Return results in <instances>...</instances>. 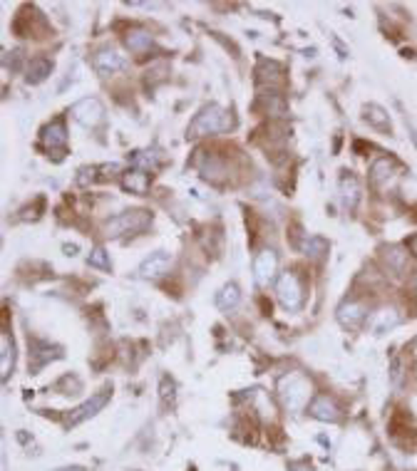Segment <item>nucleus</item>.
Wrapping results in <instances>:
<instances>
[{
	"label": "nucleus",
	"mask_w": 417,
	"mask_h": 471,
	"mask_svg": "<svg viewBox=\"0 0 417 471\" xmlns=\"http://www.w3.org/2000/svg\"><path fill=\"white\" fill-rule=\"evenodd\" d=\"M311 382L308 377H303L301 372H288L278 380V397L281 404L286 407V412L290 414H301L308 407V399H311Z\"/></svg>",
	"instance_id": "obj_1"
},
{
	"label": "nucleus",
	"mask_w": 417,
	"mask_h": 471,
	"mask_svg": "<svg viewBox=\"0 0 417 471\" xmlns=\"http://www.w3.org/2000/svg\"><path fill=\"white\" fill-rule=\"evenodd\" d=\"M233 127V120L224 107L209 105L191 120L189 124V136H206V134H219Z\"/></svg>",
	"instance_id": "obj_2"
},
{
	"label": "nucleus",
	"mask_w": 417,
	"mask_h": 471,
	"mask_svg": "<svg viewBox=\"0 0 417 471\" xmlns=\"http://www.w3.org/2000/svg\"><path fill=\"white\" fill-rule=\"evenodd\" d=\"M152 224V214L149 211H124V214H117L115 219H110L105 224V231L110 238H120L124 233H142Z\"/></svg>",
	"instance_id": "obj_3"
},
{
	"label": "nucleus",
	"mask_w": 417,
	"mask_h": 471,
	"mask_svg": "<svg viewBox=\"0 0 417 471\" xmlns=\"http://www.w3.org/2000/svg\"><path fill=\"white\" fill-rule=\"evenodd\" d=\"M276 295H278V303L283 305L288 313H296L303 305V288L301 280L296 278V273H281L278 283H276Z\"/></svg>",
	"instance_id": "obj_4"
},
{
	"label": "nucleus",
	"mask_w": 417,
	"mask_h": 471,
	"mask_svg": "<svg viewBox=\"0 0 417 471\" xmlns=\"http://www.w3.org/2000/svg\"><path fill=\"white\" fill-rule=\"evenodd\" d=\"M70 115H72L75 122H79L87 129H95L102 120H105V107L97 97H82L79 102H75L70 107Z\"/></svg>",
	"instance_id": "obj_5"
},
{
	"label": "nucleus",
	"mask_w": 417,
	"mask_h": 471,
	"mask_svg": "<svg viewBox=\"0 0 417 471\" xmlns=\"http://www.w3.org/2000/svg\"><path fill=\"white\" fill-rule=\"evenodd\" d=\"M110 397H112V389L110 387H105L102 392L92 394V397L87 399L85 404H79L77 409H72V414L68 417V424H70V427H77L79 422H85V419L95 417L97 412H102V409H105V404L110 402Z\"/></svg>",
	"instance_id": "obj_6"
},
{
	"label": "nucleus",
	"mask_w": 417,
	"mask_h": 471,
	"mask_svg": "<svg viewBox=\"0 0 417 471\" xmlns=\"http://www.w3.org/2000/svg\"><path fill=\"white\" fill-rule=\"evenodd\" d=\"M276 273H278V256H276V251L266 248V251H261L254 261V278L259 285H271Z\"/></svg>",
	"instance_id": "obj_7"
},
{
	"label": "nucleus",
	"mask_w": 417,
	"mask_h": 471,
	"mask_svg": "<svg viewBox=\"0 0 417 471\" xmlns=\"http://www.w3.org/2000/svg\"><path fill=\"white\" fill-rule=\"evenodd\" d=\"M92 67H95V72H100L102 77H107V75H115L127 67V60H124V55L117 53V50H100V53L92 58Z\"/></svg>",
	"instance_id": "obj_8"
},
{
	"label": "nucleus",
	"mask_w": 417,
	"mask_h": 471,
	"mask_svg": "<svg viewBox=\"0 0 417 471\" xmlns=\"http://www.w3.org/2000/svg\"><path fill=\"white\" fill-rule=\"evenodd\" d=\"M172 268V256L167 251H154L149 258H144L142 266H139V276L142 278H149V280H154V278H162L164 273Z\"/></svg>",
	"instance_id": "obj_9"
},
{
	"label": "nucleus",
	"mask_w": 417,
	"mask_h": 471,
	"mask_svg": "<svg viewBox=\"0 0 417 471\" xmlns=\"http://www.w3.org/2000/svg\"><path fill=\"white\" fill-rule=\"evenodd\" d=\"M400 313H397L395 308H383V310H378V313H373L370 315V320H368V325H370V330L373 333H387V330H392V328H397L400 325Z\"/></svg>",
	"instance_id": "obj_10"
},
{
	"label": "nucleus",
	"mask_w": 417,
	"mask_h": 471,
	"mask_svg": "<svg viewBox=\"0 0 417 471\" xmlns=\"http://www.w3.org/2000/svg\"><path fill=\"white\" fill-rule=\"evenodd\" d=\"M311 417L321 419V422H338V407L333 402L328 394H318L316 399L311 402Z\"/></svg>",
	"instance_id": "obj_11"
},
{
	"label": "nucleus",
	"mask_w": 417,
	"mask_h": 471,
	"mask_svg": "<svg viewBox=\"0 0 417 471\" xmlns=\"http://www.w3.org/2000/svg\"><path fill=\"white\" fill-rule=\"evenodd\" d=\"M338 320L350 330H358L365 323V308L355 300H348L338 308Z\"/></svg>",
	"instance_id": "obj_12"
},
{
	"label": "nucleus",
	"mask_w": 417,
	"mask_h": 471,
	"mask_svg": "<svg viewBox=\"0 0 417 471\" xmlns=\"http://www.w3.org/2000/svg\"><path fill=\"white\" fill-rule=\"evenodd\" d=\"M43 141L48 149H63L68 144V129H65V122L63 120H55L50 122L48 127L43 129Z\"/></svg>",
	"instance_id": "obj_13"
},
{
	"label": "nucleus",
	"mask_w": 417,
	"mask_h": 471,
	"mask_svg": "<svg viewBox=\"0 0 417 471\" xmlns=\"http://www.w3.org/2000/svg\"><path fill=\"white\" fill-rule=\"evenodd\" d=\"M340 201H343V206L348 211H353L355 206H358V201H360V183H358V179H355L353 174H345V176L340 179Z\"/></svg>",
	"instance_id": "obj_14"
},
{
	"label": "nucleus",
	"mask_w": 417,
	"mask_h": 471,
	"mask_svg": "<svg viewBox=\"0 0 417 471\" xmlns=\"http://www.w3.org/2000/svg\"><path fill=\"white\" fill-rule=\"evenodd\" d=\"M53 72V63L45 58H32L30 63H27L25 67V79L30 84H37V82H43L48 75Z\"/></svg>",
	"instance_id": "obj_15"
},
{
	"label": "nucleus",
	"mask_w": 417,
	"mask_h": 471,
	"mask_svg": "<svg viewBox=\"0 0 417 471\" xmlns=\"http://www.w3.org/2000/svg\"><path fill=\"white\" fill-rule=\"evenodd\" d=\"M256 75H259V82H269V87H278L283 82V77H281L283 67L278 63H274V60H261Z\"/></svg>",
	"instance_id": "obj_16"
},
{
	"label": "nucleus",
	"mask_w": 417,
	"mask_h": 471,
	"mask_svg": "<svg viewBox=\"0 0 417 471\" xmlns=\"http://www.w3.org/2000/svg\"><path fill=\"white\" fill-rule=\"evenodd\" d=\"M13 365H15V347H13L11 337L3 335L0 337V375H3V382L13 372Z\"/></svg>",
	"instance_id": "obj_17"
},
{
	"label": "nucleus",
	"mask_w": 417,
	"mask_h": 471,
	"mask_svg": "<svg viewBox=\"0 0 417 471\" xmlns=\"http://www.w3.org/2000/svg\"><path fill=\"white\" fill-rule=\"evenodd\" d=\"M392 176H395V169H392L390 159H378V162L370 167V181H373L375 186H385Z\"/></svg>",
	"instance_id": "obj_18"
},
{
	"label": "nucleus",
	"mask_w": 417,
	"mask_h": 471,
	"mask_svg": "<svg viewBox=\"0 0 417 471\" xmlns=\"http://www.w3.org/2000/svg\"><path fill=\"white\" fill-rule=\"evenodd\" d=\"M122 186L127 188V191H132V194H147L149 188V176L144 172H139V169H134V172H127L124 174V179H122Z\"/></svg>",
	"instance_id": "obj_19"
},
{
	"label": "nucleus",
	"mask_w": 417,
	"mask_h": 471,
	"mask_svg": "<svg viewBox=\"0 0 417 471\" xmlns=\"http://www.w3.org/2000/svg\"><path fill=\"white\" fill-rule=\"evenodd\" d=\"M238 303H241V290H238L236 283H226L217 293V305L222 310H233Z\"/></svg>",
	"instance_id": "obj_20"
},
{
	"label": "nucleus",
	"mask_w": 417,
	"mask_h": 471,
	"mask_svg": "<svg viewBox=\"0 0 417 471\" xmlns=\"http://www.w3.org/2000/svg\"><path fill=\"white\" fill-rule=\"evenodd\" d=\"M124 42H127V47L132 50V53L142 55V53H147L149 47H152V35H149L147 30H139V27H134V30L127 32Z\"/></svg>",
	"instance_id": "obj_21"
},
{
	"label": "nucleus",
	"mask_w": 417,
	"mask_h": 471,
	"mask_svg": "<svg viewBox=\"0 0 417 471\" xmlns=\"http://www.w3.org/2000/svg\"><path fill=\"white\" fill-rule=\"evenodd\" d=\"M301 251L311 258H323L328 253V243L323 238H318V236H308L306 241L301 243Z\"/></svg>",
	"instance_id": "obj_22"
},
{
	"label": "nucleus",
	"mask_w": 417,
	"mask_h": 471,
	"mask_svg": "<svg viewBox=\"0 0 417 471\" xmlns=\"http://www.w3.org/2000/svg\"><path fill=\"white\" fill-rule=\"evenodd\" d=\"M365 120H368L373 127H378V129H390V120H387L385 110H380L378 105L365 107Z\"/></svg>",
	"instance_id": "obj_23"
},
{
	"label": "nucleus",
	"mask_w": 417,
	"mask_h": 471,
	"mask_svg": "<svg viewBox=\"0 0 417 471\" xmlns=\"http://www.w3.org/2000/svg\"><path fill=\"white\" fill-rule=\"evenodd\" d=\"M87 261H90V266L92 268H102V271H110V256H107L105 253V248H92V253H90V258H87Z\"/></svg>",
	"instance_id": "obj_24"
},
{
	"label": "nucleus",
	"mask_w": 417,
	"mask_h": 471,
	"mask_svg": "<svg viewBox=\"0 0 417 471\" xmlns=\"http://www.w3.org/2000/svg\"><path fill=\"white\" fill-rule=\"evenodd\" d=\"M132 162L137 164V167H144V169H154V167H157V162H159V159L154 157L152 152H134Z\"/></svg>",
	"instance_id": "obj_25"
},
{
	"label": "nucleus",
	"mask_w": 417,
	"mask_h": 471,
	"mask_svg": "<svg viewBox=\"0 0 417 471\" xmlns=\"http://www.w3.org/2000/svg\"><path fill=\"white\" fill-rule=\"evenodd\" d=\"M385 258L392 263V268H397V271H400L402 263H405V258H407V253H402L400 248H390V251H385Z\"/></svg>",
	"instance_id": "obj_26"
},
{
	"label": "nucleus",
	"mask_w": 417,
	"mask_h": 471,
	"mask_svg": "<svg viewBox=\"0 0 417 471\" xmlns=\"http://www.w3.org/2000/svg\"><path fill=\"white\" fill-rule=\"evenodd\" d=\"M162 397H164V402H167V399H174V382H172V380H167V377H164L162 380Z\"/></svg>",
	"instance_id": "obj_27"
},
{
	"label": "nucleus",
	"mask_w": 417,
	"mask_h": 471,
	"mask_svg": "<svg viewBox=\"0 0 417 471\" xmlns=\"http://www.w3.org/2000/svg\"><path fill=\"white\" fill-rule=\"evenodd\" d=\"M13 58H6V67H11V70H18V63H20V58H23V53L20 50H13Z\"/></svg>",
	"instance_id": "obj_28"
},
{
	"label": "nucleus",
	"mask_w": 417,
	"mask_h": 471,
	"mask_svg": "<svg viewBox=\"0 0 417 471\" xmlns=\"http://www.w3.org/2000/svg\"><path fill=\"white\" fill-rule=\"evenodd\" d=\"M65 251H68V256H75V251H77V246H65Z\"/></svg>",
	"instance_id": "obj_29"
},
{
	"label": "nucleus",
	"mask_w": 417,
	"mask_h": 471,
	"mask_svg": "<svg viewBox=\"0 0 417 471\" xmlns=\"http://www.w3.org/2000/svg\"><path fill=\"white\" fill-rule=\"evenodd\" d=\"M410 134H412V141H415V147H417V129L415 127H410Z\"/></svg>",
	"instance_id": "obj_30"
},
{
	"label": "nucleus",
	"mask_w": 417,
	"mask_h": 471,
	"mask_svg": "<svg viewBox=\"0 0 417 471\" xmlns=\"http://www.w3.org/2000/svg\"><path fill=\"white\" fill-rule=\"evenodd\" d=\"M58 471H85V469H79V466H72V469H58Z\"/></svg>",
	"instance_id": "obj_31"
},
{
	"label": "nucleus",
	"mask_w": 417,
	"mask_h": 471,
	"mask_svg": "<svg viewBox=\"0 0 417 471\" xmlns=\"http://www.w3.org/2000/svg\"><path fill=\"white\" fill-rule=\"evenodd\" d=\"M412 251L417 253V238H415V241H412Z\"/></svg>",
	"instance_id": "obj_32"
},
{
	"label": "nucleus",
	"mask_w": 417,
	"mask_h": 471,
	"mask_svg": "<svg viewBox=\"0 0 417 471\" xmlns=\"http://www.w3.org/2000/svg\"><path fill=\"white\" fill-rule=\"evenodd\" d=\"M415 357H417V345H415Z\"/></svg>",
	"instance_id": "obj_33"
}]
</instances>
